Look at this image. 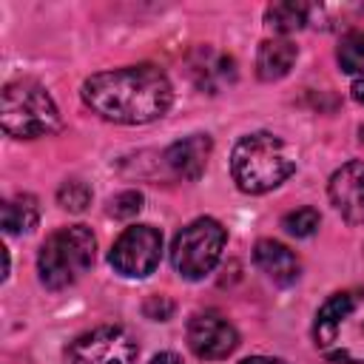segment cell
Returning a JSON list of instances; mask_svg holds the SVG:
<instances>
[{"label": "cell", "instance_id": "cell-1", "mask_svg": "<svg viewBox=\"0 0 364 364\" xmlns=\"http://www.w3.org/2000/svg\"><path fill=\"white\" fill-rule=\"evenodd\" d=\"M82 102L102 119L119 125H145L173 102V88L156 65H125L91 74L82 82Z\"/></svg>", "mask_w": 364, "mask_h": 364}, {"label": "cell", "instance_id": "cell-2", "mask_svg": "<svg viewBox=\"0 0 364 364\" xmlns=\"http://www.w3.org/2000/svg\"><path fill=\"white\" fill-rule=\"evenodd\" d=\"M313 341L333 364H364V290L333 293L316 313Z\"/></svg>", "mask_w": 364, "mask_h": 364}, {"label": "cell", "instance_id": "cell-3", "mask_svg": "<svg viewBox=\"0 0 364 364\" xmlns=\"http://www.w3.org/2000/svg\"><path fill=\"white\" fill-rule=\"evenodd\" d=\"M296 171V151L270 131L242 136L230 151V176L245 193H267Z\"/></svg>", "mask_w": 364, "mask_h": 364}, {"label": "cell", "instance_id": "cell-4", "mask_svg": "<svg viewBox=\"0 0 364 364\" xmlns=\"http://www.w3.org/2000/svg\"><path fill=\"white\" fill-rule=\"evenodd\" d=\"M94 256H97V239L91 228L85 225L60 228L40 245V253H37L40 282L48 290H63L74 284L82 273H88V267L94 264Z\"/></svg>", "mask_w": 364, "mask_h": 364}, {"label": "cell", "instance_id": "cell-5", "mask_svg": "<svg viewBox=\"0 0 364 364\" xmlns=\"http://www.w3.org/2000/svg\"><path fill=\"white\" fill-rule=\"evenodd\" d=\"M0 122L9 136L37 139L60 128V111L37 80H11L0 97Z\"/></svg>", "mask_w": 364, "mask_h": 364}, {"label": "cell", "instance_id": "cell-6", "mask_svg": "<svg viewBox=\"0 0 364 364\" xmlns=\"http://www.w3.org/2000/svg\"><path fill=\"white\" fill-rule=\"evenodd\" d=\"M225 242H228V230L222 228L219 219L213 216H199L193 222H188L176 236H173V245H171V264L173 270L188 279V282H199L205 279L216 262L222 259V250H225Z\"/></svg>", "mask_w": 364, "mask_h": 364}, {"label": "cell", "instance_id": "cell-7", "mask_svg": "<svg viewBox=\"0 0 364 364\" xmlns=\"http://www.w3.org/2000/svg\"><path fill=\"white\" fill-rule=\"evenodd\" d=\"M136 353L139 347L125 327L102 324L80 333L68 344L65 364H134Z\"/></svg>", "mask_w": 364, "mask_h": 364}, {"label": "cell", "instance_id": "cell-8", "mask_svg": "<svg viewBox=\"0 0 364 364\" xmlns=\"http://www.w3.org/2000/svg\"><path fill=\"white\" fill-rule=\"evenodd\" d=\"M159 256H162V233L151 225H134L119 233V239L108 253V262L119 276L145 279L156 270Z\"/></svg>", "mask_w": 364, "mask_h": 364}, {"label": "cell", "instance_id": "cell-9", "mask_svg": "<svg viewBox=\"0 0 364 364\" xmlns=\"http://www.w3.org/2000/svg\"><path fill=\"white\" fill-rule=\"evenodd\" d=\"M239 344L236 327L216 310H199L188 321V347L196 358L219 361L228 358Z\"/></svg>", "mask_w": 364, "mask_h": 364}, {"label": "cell", "instance_id": "cell-10", "mask_svg": "<svg viewBox=\"0 0 364 364\" xmlns=\"http://www.w3.org/2000/svg\"><path fill=\"white\" fill-rule=\"evenodd\" d=\"M333 208L350 222V225H364V162L353 159L341 165L327 185Z\"/></svg>", "mask_w": 364, "mask_h": 364}, {"label": "cell", "instance_id": "cell-11", "mask_svg": "<svg viewBox=\"0 0 364 364\" xmlns=\"http://www.w3.org/2000/svg\"><path fill=\"white\" fill-rule=\"evenodd\" d=\"M210 148H213V142H210L208 134H191V136L173 142V145L162 154V159H165V165L171 168L173 176L188 179V182H196V179L202 176L205 165H208Z\"/></svg>", "mask_w": 364, "mask_h": 364}, {"label": "cell", "instance_id": "cell-12", "mask_svg": "<svg viewBox=\"0 0 364 364\" xmlns=\"http://www.w3.org/2000/svg\"><path fill=\"white\" fill-rule=\"evenodd\" d=\"M188 68H191L193 82L202 91H208V94H216L222 85H228V82L236 80V63H233V57H228V54H222V51H216L210 46H199L191 54Z\"/></svg>", "mask_w": 364, "mask_h": 364}, {"label": "cell", "instance_id": "cell-13", "mask_svg": "<svg viewBox=\"0 0 364 364\" xmlns=\"http://www.w3.org/2000/svg\"><path fill=\"white\" fill-rule=\"evenodd\" d=\"M253 259H256L259 270L270 282H276L282 287H290L299 279V273H301L299 256L287 245H282L276 239H259L256 242V250H253Z\"/></svg>", "mask_w": 364, "mask_h": 364}, {"label": "cell", "instance_id": "cell-14", "mask_svg": "<svg viewBox=\"0 0 364 364\" xmlns=\"http://www.w3.org/2000/svg\"><path fill=\"white\" fill-rule=\"evenodd\" d=\"M296 57H299V48L287 37H267V40H262L259 51H256V74H259V80L273 82V80L287 77L293 63H296Z\"/></svg>", "mask_w": 364, "mask_h": 364}, {"label": "cell", "instance_id": "cell-15", "mask_svg": "<svg viewBox=\"0 0 364 364\" xmlns=\"http://www.w3.org/2000/svg\"><path fill=\"white\" fill-rule=\"evenodd\" d=\"M0 222H3V230L9 236L14 233H28L37 228L40 222V205L31 193H17L11 199L3 202V210H0Z\"/></svg>", "mask_w": 364, "mask_h": 364}, {"label": "cell", "instance_id": "cell-16", "mask_svg": "<svg viewBox=\"0 0 364 364\" xmlns=\"http://www.w3.org/2000/svg\"><path fill=\"white\" fill-rule=\"evenodd\" d=\"M264 23H267V28H273L279 34L299 31L310 23V6L307 3H273L264 9Z\"/></svg>", "mask_w": 364, "mask_h": 364}, {"label": "cell", "instance_id": "cell-17", "mask_svg": "<svg viewBox=\"0 0 364 364\" xmlns=\"http://www.w3.org/2000/svg\"><path fill=\"white\" fill-rule=\"evenodd\" d=\"M336 60L341 71L347 74H361L364 77V31H350L341 37V46L336 51Z\"/></svg>", "mask_w": 364, "mask_h": 364}, {"label": "cell", "instance_id": "cell-18", "mask_svg": "<svg viewBox=\"0 0 364 364\" xmlns=\"http://www.w3.org/2000/svg\"><path fill=\"white\" fill-rule=\"evenodd\" d=\"M318 222H321V216H318L316 208H296V210H290V213L282 216V228L290 236H296V239L313 236L318 230Z\"/></svg>", "mask_w": 364, "mask_h": 364}, {"label": "cell", "instance_id": "cell-19", "mask_svg": "<svg viewBox=\"0 0 364 364\" xmlns=\"http://www.w3.org/2000/svg\"><path fill=\"white\" fill-rule=\"evenodd\" d=\"M57 202L60 208L71 210V213H80L88 208L91 202V188L82 182V179H65L60 188H57Z\"/></svg>", "mask_w": 364, "mask_h": 364}, {"label": "cell", "instance_id": "cell-20", "mask_svg": "<svg viewBox=\"0 0 364 364\" xmlns=\"http://www.w3.org/2000/svg\"><path fill=\"white\" fill-rule=\"evenodd\" d=\"M142 210V193L139 191H122L108 202V213L114 219H131Z\"/></svg>", "mask_w": 364, "mask_h": 364}, {"label": "cell", "instance_id": "cell-21", "mask_svg": "<svg viewBox=\"0 0 364 364\" xmlns=\"http://www.w3.org/2000/svg\"><path fill=\"white\" fill-rule=\"evenodd\" d=\"M171 313H173V304H171L165 296H151V299L145 301V316L154 318V321H165Z\"/></svg>", "mask_w": 364, "mask_h": 364}, {"label": "cell", "instance_id": "cell-22", "mask_svg": "<svg viewBox=\"0 0 364 364\" xmlns=\"http://www.w3.org/2000/svg\"><path fill=\"white\" fill-rule=\"evenodd\" d=\"M148 364H182V361H179V355H176V353H156Z\"/></svg>", "mask_w": 364, "mask_h": 364}, {"label": "cell", "instance_id": "cell-23", "mask_svg": "<svg viewBox=\"0 0 364 364\" xmlns=\"http://www.w3.org/2000/svg\"><path fill=\"white\" fill-rule=\"evenodd\" d=\"M239 364H284L282 358H267V355H250V358H242Z\"/></svg>", "mask_w": 364, "mask_h": 364}, {"label": "cell", "instance_id": "cell-24", "mask_svg": "<svg viewBox=\"0 0 364 364\" xmlns=\"http://www.w3.org/2000/svg\"><path fill=\"white\" fill-rule=\"evenodd\" d=\"M353 100L364 105V77H358V80L353 82Z\"/></svg>", "mask_w": 364, "mask_h": 364}, {"label": "cell", "instance_id": "cell-25", "mask_svg": "<svg viewBox=\"0 0 364 364\" xmlns=\"http://www.w3.org/2000/svg\"><path fill=\"white\" fill-rule=\"evenodd\" d=\"M358 136H361V142H364V125H361V128H358Z\"/></svg>", "mask_w": 364, "mask_h": 364}]
</instances>
